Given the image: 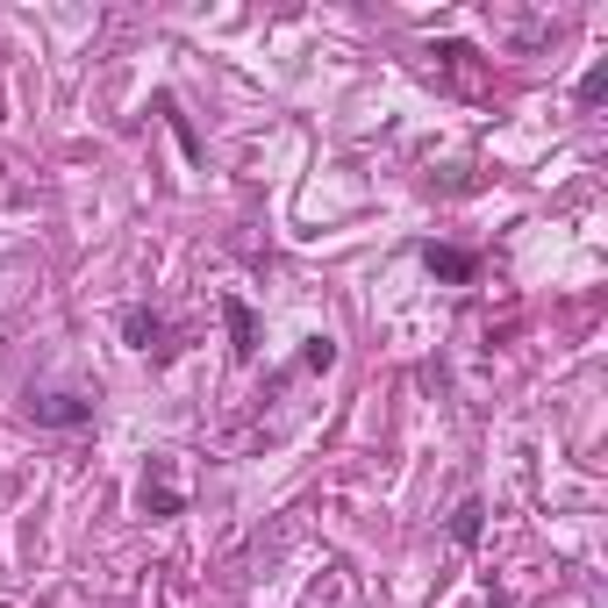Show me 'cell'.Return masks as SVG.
Masks as SVG:
<instances>
[{
  "instance_id": "6",
  "label": "cell",
  "mask_w": 608,
  "mask_h": 608,
  "mask_svg": "<svg viewBox=\"0 0 608 608\" xmlns=\"http://www.w3.org/2000/svg\"><path fill=\"white\" fill-rule=\"evenodd\" d=\"M480 530H486V502H458L452 508V544H466V552H472Z\"/></svg>"
},
{
  "instance_id": "8",
  "label": "cell",
  "mask_w": 608,
  "mask_h": 608,
  "mask_svg": "<svg viewBox=\"0 0 608 608\" xmlns=\"http://www.w3.org/2000/svg\"><path fill=\"white\" fill-rule=\"evenodd\" d=\"M580 101H587V107L608 101V65H587V79H580Z\"/></svg>"
},
{
  "instance_id": "9",
  "label": "cell",
  "mask_w": 608,
  "mask_h": 608,
  "mask_svg": "<svg viewBox=\"0 0 608 608\" xmlns=\"http://www.w3.org/2000/svg\"><path fill=\"white\" fill-rule=\"evenodd\" d=\"M486 608H516V601H508V594H494V601H486Z\"/></svg>"
},
{
  "instance_id": "7",
  "label": "cell",
  "mask_w": 608,
  "mask_h": 608,
  "mask_svg": "<svg viewBox=\"0 0 608 608\" xmlns=\"http://www.w3.org/2000/svg\"><path fill=\"white\" fill-rule=\"evenodd\" d=\"M301 365H308V372H330V365H337V337H308Z\"/></svg>"
},
{
  "instance_id": "3",
  "label": "cell",
  "mask_w": 608,
  "mask_h": 608,
  "mask_svg": "<svg viewBox=\"0 0 608 608\" xmlns=\"http://www.w3.org/2000/svg\"><path fill=\"white\" fill-rule=\"evenodd\" d=\"M422 265H430V279H444V287H466V279L480 273V258L458 251V243H422Z\"/></svg>"
},
{
  "instance_id": "5",
  "label": "cell",
  "mask_w": 608,
  "mask_h": 608,
  "mask_svg": "<svg viewBox=\"0 0 608 608\" xmlns=\"http://www.w3.org/2000/svg\"><path fill=\"white\" fill-rule=\"evenodd\" d=\"M122 337L137 351H151V358H173V344H165V322H157L151 308H122Z\"/></svg>"
},
{
  "instance_id": "1",
  "label": "cell",
  "mask_w": 608,
  "mask_h": 608,
  "mask_svg": "<svg viewBox=\"0 0 608 608\" xmlns=\"http://www.w3.org/2000/svg\"><path fill=\"white\" fill-rule=\"evenodd\" d=\"M137 502H143V516H157V522H173L179 508H187V494H179V472H173V458H151V472H143V486H137Z\"/></svg>"
},
{
  "instance_id": "4",
  "label": "cell",
  "mask_w": 608,
  "mask_h": 608,
  "mask_svg": "<svg viewBox=\"0 0 608 608\" xmlns=\"http://www.w3.org/2000/svg\"><path fill=\"white\" fill-rule=\"evenodd\" d=\"M223 322H229V351L237 358H258V315L243 294H223Z\"/></svg>"
},
{
  "instance_id": "2",
  "label": "cell",
  "mask_w": 608,
  "mask_h": 608,
  "mask_svg": "<svg viewBox=\"0 0 608 608\" xmlns=\"http://www.w3.org/2000/svg\"><path fill=\"white\" fill-rule=\"evenodd\" d=\"M29 416L43 422V430H87L93 401L87 394H29Z\"/></svg>"
}]
</instances>
